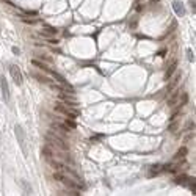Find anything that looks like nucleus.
Returning a JSON list of instances; mask_svg holds the SVG:
<instances>
[{
  "label": "nucleus",
  "mask_w": 196,
  "mask_h": 196,
  "mask_svg": "<svg viewBox=\"0 0 196 196\" xmlns=\"http://www.w3.org/2000/svg\"><path fill=\"white\" fill-rule=\"evenodd\" d=\"M22 21L27 22V24H35V22H36L35 19H27V17H22Z\"/></svg>",
  "instance_id": "obj_22"
},
{
  "label": "nucleus",
  "mask_w": 196,
  "mask_h": 196,
  "mask_svg": "<svg viewBox=\"0 0 196 196\" xmlns=\"http://www.w3.org/2000/svg\"><path fill=\"white\" fill-rule=\"evenodd\" d=\"M10 72H11V77H13V80L16 82V85H22V82H24V77H22L21 69H19L16 64H11V66H10Z\"/></svg>",
  "instance_id": "obj_4"
},
{
  "label": "nucleus",
  "mask_w": 196,
  "mask_h": 196,
  "mask_svg": "<svg viewBox=\"0 0 196 196\" xmlns=\"http://www.w3.org/2000/svg\"><path fill=\"white\" fill-rule=\"evenodd\" d=\"M179 80H180V72H177V74L174 75V79L171 80V83L168 85V91H171V90H174L176 86H177V83H179Z\"/></svg>",
  "instance_id": "obj_9"
},
{
  "label": "nucleus",
  "mask_w": 196,
  "mask_h": 196,
  "mask_svg": "<svg viewBox=\"0 0 196 196\" xmlns=\"http://www.w3.org/2000/svg\"><path fill=\"white\" fill-rule=\"evenodd\" d=\"M187 101H188V96H187L185 93H184V94H182V102H180L179 105H180V107H184V105L187 104Z\"/></svg>",
  "instance_id": "obj_19"
},
{
  "label": "nucleus",
  "mask_w": 196,
  "mask_h": 196,
  "mask_svg": "<svg viewBox=\"0 0 196 196\" xmlns=\"http://www.w3.org/2000/svg\"><path fill=\"white\" fill-rule=\"evenodd\" d=\"M173 8H174L176 14H177V16H180V17L185 14V8H184V3L180 2V0H174V2H173Z\"/></svg>",
  "instance_id": "obj_7"
},
{
  "label": "nucleus",
  "mask_w": 196,
  "mask_h": 196,
  "mask_svg": "<svg viewBox=\"0 0 196 196\" xmlns=\"http://www.w3.org/2000/svg\"><path fill=\"white\" fill-rule=\"evenodd\" d=\"M187 57H188V60H190V61L195 60V55H193V52H191V49H188V50H187Z\"/></svg>",
  "instance_id": "obj_20"
},
{
  "label": "nucleus",
  "mask_w": 196,
  "mask_h": 196,
  "mask_svg": "<svg viewBox=\"0 0 196 196\" xmlns=\"http://www.w3.org/2000/svg\"><path fill=\"white\" fill-rule=\"evenodd\" d=\"M47 43H49V44H57L58 41H57V39H47Z\"/></svg>",
  "instance_id": "obj_25"
},
{
  "label": "nucleus",
  "mask_w": 196,
  "mask_h": 196,
  "mask_svg": "<svg viewBox=\"0 0 196 196\" xmlns=\"http://www.w3.org/2000/svg\"><path fill=\"white\" fill-rule=\"evenodd\" d=\"M137 2H141V0H137Z\"/></svg>",
  "instance_id": "obj_26"
},
{
  "label": "nucleus",
  "mask_w": 196,
  "mask_h": 196,
  "mask_svg": "<svg viewBox=\"0 0 196 196\" xmlns=\"http://www.w3.org/2000/svg\"><path fill=\"white\" fill-rule=\"evenodd\" d=\"M64 126H66V127H69V129H75V127H77L75 121L71 119V118H66V122H64Z\"/></svg>",
  "instance_id": "obj_16"
},
{
  "label": "nucleus",
  "mask_w": 196,
  "mask_h": 196,
  "mask_svg": "<svg viewBox=\"0 0 196 196\" xmlns=\"http://www.w3.org/2000/svg\"><path fill=\"white\" fill-rule=\"evenodd\" d=\"M11 50H13V53H14V55H19V53H21V50H19L17 47H13Z\"/></svg>",
  "instance_id": "obj_24"
},
{
  "label": "nucleus",
  "mask_w": 196,
  "mask_h": 196,
  "mask_svg": "<svg viewBox=\"0 0 196 196\" xmlns=\"http://www.w3.org/2000/svg\"><path fill=\"white\" fill-rule=\"evenodd\" d=\"M0 83H2V96L5 99V102H10V88H8V82H6L5 77L0 79Z\"/></svg>",
  "instance_id": "obj_6"
},
{
  "label": "nucleus",
  "mask_w": 196,
  "mask_h": 196,
  "mask_svg": "<svg viewBox=\"0 0 196 196\" xmlns=\"http://www.w3.org/2000/svg\"><path fill=\"white\" fill-rule=\"evenodd\" d=\"M179 93L180 91L179 90H176L174 93H173L171 96H170V99H168V107H173L176 104V101H177V97H179Z\"/></svg>",
  "instance_id": "obj_10"
},
{
  "label": "nucleus",
  "mask_w": 196,
  "mask_h": 196,
  "mask_svg": "<svg viewBox=\"0 0 196 196\" xmlns=\"http://www.w3.org/2000/svg\"><path fill=\"white\" fill-rule=\"evenodd\" d=\"M177 122H171L170 126H168V130H170V132H176V129H177Z\"/></svg>",
  "instance_id": "obj_18"
},
{
  "label": "nucleus",
  "mask_w": 196,
  "mask_h": 196,
  "mask_svg": "<svg viewBox=\"0 0 196 196\" xmlns=\"http://www.w3.org/2000/svg\"><path fill=\"white\" fill-rule=\"evenodd\" d=\"M187 180H188L187 176H179V177H176V179H174V182L177 184V185H185Z\"/></svg>",
  "instance_id": "obj_13"
},
{
  "label": "nucleus",
  "mask_w": 196,
  "mask_h": 196,
  "mask_svg": "<svg viewBox=\"0 0 196 196\" xmlns=\"http://www.w3.org/2000/svg\"><path fill=\"white\" fill-rule=\"evenodd\" d=\"M191 180V182H190V190L191 191H193V193H195V191H196V185H195V179H190Z\"/></svg>",
  "instance_id": "obj_21"
},
{
  "label": "nucleus",
  "mask_w": 196,
  "mask_h": 196,
  "mask_svg": "<svg viewBox=\"0 0 196 196\" xmlns=\"http://www.w3.org/2000/svg\"><path fill=\"white\" fill-rule=\"evenodd\" d=\"M46 141H47L49 144H52V146H57L58 149H61V151H68V149H69V144L66 143V140L61 138L58 133H55L53 130L46 135Z\"/></svg>",
  "instance_id": "obj_1"
},
{
  "label": "nucleus",
  "mask_w": 196,
  "mask_h": 196,
  "mask_svg": "<svg viewBox=\"0 0 196 196\" xmlns=\"http://www.w3.org/2000/svg\"><path fill=\"white\" fill-rule=\"evenodd\" d=\"M57 33H58V30H55L53 27H46L44 32H39L41 36H47V35H57Z\"/></svg>",
  "instance_id": "obj_11"
},
{
  "label": "nucleus",
  "mask_w": 196,
  "mask_h": 196,
  "mask_svg": "<svg viewBox=\"0 0 196 196\" xmlns=\"http://www.w3.org/2000/svg\"><path fill=\"white\" fill-rule=\"evenodd\" d=\"M176 68H177V61H173V64L170 68H168V71H166V74H165V80H168V79H171V75L174 74V71H176Z\"/></svg>",
  "instance_id": "obj_8"
},
{
  "label": "nucleus",
  "mask_w": 196,
  "mask_h": 196,
  "mask_svg": "<svg viewBox=\"0 0 196 196\" xmlns=\"http://www.w3.org/2000/svg\"><path fill=\"white\" fill-rule=\"evenodd\" d=\"M21 185H22V188H24V195H32V187L27 184V180L22 179L21 180Z\"/></svg>",
  "instance_id": "obj_12"
},
{
  "label": "nucleus",
  "mask_w": 196,
  "mask_h": 196,
  "mask_svg": "<svg viewBox=\"0 0 196 196\" xmlns=\"http://www.w3.org/2000/svg\"><path fill=\"white\" fill-rule=\"evenodd\" d=\"M43 155L47 157V159H52L53 152H52V149L49 148V146H44V148H43Z\"/></svg>",
  "instance_id": "obj_15"
},
{
  "label": "nucleus",
  "mask_w": 196,
  "mask_h": 196,
  "mask_svg": "<svg viewBox=\"0 0 196 196\" xmlns=\"http://www.w3.org/2000/svg\"><path fill=\"white\" fill-rule=\"evenodd\" d=\"M14 130H16L17 143L21 144L22 152H24V154H27V148H25V133H24V130H22V127H21V126H16V127H14Z\"/></svg>",
  "instance_id": "obj_5"
},
{
  "label": "nucleus",
  "mask_w": 196,
  "mask_h": 196,
  "mask_svg": "<svg viewBox=\"0 0 196 196\" xmlns=\"http://www.w3.org/2000/svg\"><path fill=\"white\" fill-rule=\"evenodd\" d=\"M191 129H195V121L188 122V126H187V130H191Z\"/></svg>",
  "instance_id": "obj_23"
},
{
  "label": "nucleus",
  "mask_w": 196,
  "mask_h": 196,
  "mask_svg": "<svg viewBox=\"0 0 196 196\" xmlns=\"http://www.w3.org/2000/svg\"><path fill=\"white\" fill-rule=\"evenodd\" d=\"M32 64H33V66H36V68H39V69H43V71H46V72H47V69H49L44 63H41V61H38V60H33Z\"/></svg>",
  "instance_id": "obj_14"
},
{
  "label": "nucleus",
  "mask_w": 196,
  "mask_h": 196,
  "mask_svg": "<svg viewBox=\"0 0 196 196\" xmlns=\"http://www.w3.org/2000/svg\"><path fill=\"white\" fill-rule=\"evenodd\" d=\"M185 154H187V148H180L177 151V154H176V159H184Z\"/></svg>",
  "instance_id": "obj_17"
},
{
  "label": "nucleus",
  "mask_w": 196,
  "mask_h": 196,
  "mask_svg": "<svg viewBox=\"0 0 196 196\" xmlns=\"http://www.w3.org/2000/svg\"><path fill=\"white\" fill-rule=\"evenodd\" d=\"M55 111H58V113L64 115V116L71 118V119H75V118L79 116V111H77L74 107L66 105V104H57V105H55Z\"/></svg>",
  "instance_id": "obj_3"
},
{
  "label": "nucleus",
  "mask_w": 196,
  "mask_h": 196,
  "mask_svg": "<svg viewBox=\"0 0 196 196\" xmlns=\"http://www.w3.org/2000/svg\"><path fill=\"white\" fill-rule=\"evenodd\" d=\"M53 179H55V180H60V182H61V184H64L66 187L75 188V190H79V188H80V190H83V188H85V185H83V184L74 182L72 179L66 177V176H64V174H61V173H55V174H53Z\"/></svg>",
  "instance_id": "obj_2"
}]
</instances>
